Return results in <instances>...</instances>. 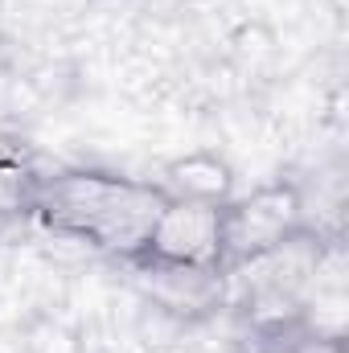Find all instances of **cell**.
<instances>
[{"mask_svg":"<svg viewBox=\"0 0 349 353\" xmlns=\"http://www.w3.org/2000/svg\"><path fill=\"white\" fill-rule=\"evenodd\" d=\"M165 201L169 197L157 181L103 169H62L37 176L29 189V210L46 230L123 263L140 255Z\"/></svg>","mask_w":349,"mask_h":353,"instance_id":"1","label":"cell"},{"mask_svg":"<svg viewBox=\"0 0 349 353\" xmlns=\"http://www.w3.org/2000/svg\"><path fill=\"white\" fill-rule=\"evenodd\" d=\"M300 234H312L300 185L267 181L247 197H230L222 205V275L288 247Z\"/></svg>","mask_w":349,"mask_h":353,"instance_id":"2","label":"cell"},{"mask_svg":"<svg viewBox=\"0 0 349 353\" xmlns=\"http://www.w3.org/2000/svg\"><path fill=\"white\" fill-rule=\"evenodd\" d=\"M132 267H169V271H197V275L226 279L222 275V205L169 197Z\"/></svg>","mask_w":349,"mask_h":353,"instance_id":"3","label":"cell"},{"mask_svg":"<svg viewBox=\"0 0 349 353\" xmlns=\"http://www.w3.org/2000/svg\"><path fill=\"white\" fill-rule=\"evenodd\" d=\"M157 185L165 189V197H181V201H210V205H226L235 197V169L210 152V148H197V152H185L169 161Z\"/></svg>","mask_w":349,"mask_h":353,"instance_id":"4","label":"cell"},{"mask_svg":"<svg viewBox=\"0 0 349 353\" xmlns=\"http://www.w3.org/2000/svg\"><path fill=\"white\" fill-rule=\"evenodd\" d=\"M263 341H267V353H346V341L337 333H325L321 325H308V321L263 333Z\"/></svg>","mask_w":349,"mask_h":353,"instance_id":"5","label":"cell"}]
</instances>
